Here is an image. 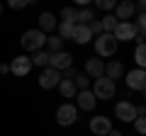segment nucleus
Here are the masks:
<instances>
[{"instance_id": "f03ea898", "label": "nucleus", "mask_w": 146, "mask_h": 136, "mask_svg": "<svg viewBox=\"0 0 146 136\" xmlns=\"http://www.w3.org/2000/svg\"><path fill=\"white\" fill-rule=\"evenodd\" d=\"M115 90H117L115 80H112V78H105V75L95 78V83H93V95L98 100H110L112 95H115Z\"/></svg>"}, {"instance_id": "1a4fd4ad", "label": "nucleus", "mask_w": 146, "mask_h": 136, "mask_svg": "<svg viewBox=\"0 0 146 136\" xmlns=\"http://www.w3.org/2000/svg\"><path fill=\"white\" fill-rule=\"evenodd\" d=\"M76 119H78V110H76L73 105H61L56 110V121L61 126H71Z\"/></svg>"}, {"instance_id": "9d476101", "label": "nucleus", "mask_w": 146, "mask_h": 136, "mask_svg": "<svg viewBox=\"0 0 146 136\" xmlns=\"http://www.w3.org/2000/svg\"><path fill=\"white\" fill-rule=\"evenodd\" d=\"M90 131H93L95 136H107L110 131H112L110 117H93V119H90Z\"/></svg>"}, {"instance_id": "0eeeda50", "label": "nucleus", "mask_w": 146, "mask_h": 136, "mask_svg": "<svg viewBox=\"0 0 146 136\" xmlns=\"http://www.w3.org/2000/svg\"><path fill=\"white\" fill-rule=\"evenodd\" d=\"M115 117L119 121H134L136 119V107L131 105L129 100H122V102H117V107H115Z\"/></svg>"}, {"instance_id": "473e14b6", "label": "nucleus", "mask_w": 146, "mask_h": 136, "mask_svg": "<svg viewBox=\"0 0 146 136\" xmlns=\"http://www.w3.org/2000/svg\"><path fill=\"white\" fill-rule=\"evenodd\" d=\"M136 5H139V10H144V5H146V0H136Z\"/></svg>"}, {"instance_id": "423d86ee", "label": "nucleus", "mask_w": 146, "mask_h": 136, "mask_svg": "<svg viewBox=\"0 0 146 136\" xmlns=\"http://www.w3.org/2000/svg\"><path fill=\"white\" fill-rule=\"evenodd\" d=\"M127 88L129 90H144L146 88V73H144V68H134V71H129V73H127Z\"/></svg>"}, {"instance_id": "a878e982", "label": "nucleus", "mask_w": 146, "mask_h": 136, "mask_svg": "<svg viewBox=\"0 0 146 136\" xmlns=\"http://www.w3.org/2000/svg\"><path fill=\"white\" fill-rule=\"evenodd\" d=\"M61 22H73L76 24V10L73 7H63L61 10Z\"/></svg>"}, {"instance_id": "4be33fe9", "label": "nucleus", "mask_w": 146, "mask_h": 136, "mask_svg": "<svg viewBox=\"0 0 146 136\" xmlns=\"http://www.w3.org/2000/svg\"><path fill=\"white\" fill-rule=\"evenodd\" d=\"M49 58H51V53H46V51H34V56H32L29 61H32V66H44V68H46V66H49Z\"/></svg>"}, {"instance_id": "9b49d317", "label": "nucleus", "mask_w": 146, "mask_h": 136, "mask_svg": "<svg viewBox=\"0 0 146 136\" xmlns=\"http://www.w3.org/2000/svg\"><path fill=\"white\" fill-rule=\"evenodd\" d=\"M49 66L56 68V71H66V68L73 66V56L66 53V51H56V53H51V58H49Z\"/></svg>"}, {"instance_id": "dca6fc26", "label": "nucleus", "mask_w": 146, "mask_h": 136, "mask_svg": "<svg viewBox=\"0 0 146 136\" xmlns=\"http://www.w3.org/2000/svg\"><path fill=\"white\" fill-rule=\"evenodd\" d=\"M56 17L51 15V12H42V15H39V29L44 32V34H46V32H51L54 34V29H56Z\"/></svg>"}, {"instance_id": "20e7f679", "label": "nucleus", "mask_w": 146, "mask_h": 136, "mask_svg": "<svg viewBox=\"0 0 146 136\" xmlns=\"http://www.w3.org/2000/svg\"><path fill=\"white\" fill-rule=\"evenodd\" d=\"M112 37L117 39V44H119V42H131V39L139 37V32H136L134 22H117L115 32H112Z\"/></svg>"}, {"instance_id": "cd10ccee", "label": "nucleus", "mask_w": 146, "mask_h": 136, "mask_svg": "<svg viewBox=\"0 0 146 136\" xmlns=\"http://www.w3.org/2000/svg\"><path fill=\"white\" fill-rule=\"evenodd\" d=\"M88 29H90V34H93V37H100V34H102V24H100L98 17H95V20L88 24Z\"/></svg>"}, {"instance_id": "aec40b11", "label": "nucleus", "mask_w": 146, "mask_h": 136, "mask_svg": "<svg viewBox=\"0 0 146 136\" xmlns=\"http://www.w3.org/2000/svg\"><path fill=\"white\" fill-rule=\"evenodd\" d=\"M73 27H76L73 22H58V24H56V29H58V37H61L63 42L73 37Z\"/></svg>"}, {"instance_id": "6e6552de", "label": "nucleus", "mask_w": 146, "mask_h": 136, "mask_svg": "<svg viewBox=\"0 0 146 136\" xmlns=\"http://www.w3.org/2000/svg\"><path fill=\"white\" fill-rule=\"evenodd\" d=\"M134 15H136V5L131 3V0H122V3L115 5V17L119 22H131Z\"/></svg>"}, {"instance_id": "393cba45", "label": "nucleus", "mask_w": 146, "mask_h": 136, "mask_svg": "<svg viewBox=\"0 0 146 136\" xmlns=\"http://www.w3.org/2000/svg\"><path fill=\"white\" fill-rule=\"evenodd\" d=\"M134 61H136V66H139V68L146 66V46H144V44H139V46H136V51H134Z\"/></svg>"}, {"instance_id": "f3484780", "label": "nucleus", "mask_w": 146, "mask_h": 136, "mask_svg": "<svg viewBox=\"0 0 146 136\" xmlns=\"http://www.w3.org/2000/svg\"><path fill=\"white\" fill-rule=\"evenodd\" d=\"M105 73H107V78L117 80V78H122V75H124V66H122L119 61H110L107 66H105Z\"/></svg>"}, {"instance_id": "c756f323", "label": "nucleus", "mask_w": 146, "mask_h": 136, "mask_svg": "<svg viewBox=\"0 0 146 136\" xmlns=\"http://www.w3.org/2000/svg\"><path fill=\"white\" fill-rule=\"evenodd\" d=\"M134 126H136L139 134H144V131H146V119H144V117H136V119H134Z\"/></svg>"}, {"instance_id": "2f4dec72", "label": "nucleus", "mask_w": 146, "mask_h": 136, "mask_svg": "<svg viewBox=\"0 0 146 136\" xmlns=\"http://www.w3.org/2000/svg\"><path fill=\"white\" fill-rule=\"evenodd\" d=\"M7 71H10V66H7V63H0V75H5Z\"/></svg>"}, {"instance_id": "f257e3e1", "label": "nucleus", "mask_w": 146, "mask_h": 136, "mask_svg": "<svg viewBox=\"0 0 146 136\" xmlns=\"http://www.w3.org/2000/svg\"><path fill=\"white\" fill-rule=\"evenodd\" d=\"M44 44H46V34H44L42 29H27L25 34H22V49L29 51V53L42 51Z\"/></svg>"}, {"instance_id": "7c9ffc66", "label": "nucleus", "mask_w": 146, "mask_h": 136, "mask_svg": "<svg viewBox=\"0 0 146 136\" xmlns=\"http://www.w3.org/2000/svg\"><path fill=\"white\" fill-rule=\"evenodd\" d=\"M73 3H76V5H80V7H85V5H90L93 0H73Z\"/></svg>"}, {"instance_id": "a211bd4d", "label": "nucleus", "mask_w": 146, "mask_h": 136, "mask_svg": "<svg viewBox=\"0 0 146 136\" xmlns=\"http://www.w3.org/2000/svg\"><path fill=\"white\" fill-rule=\"evenodd\" d=\"M58 92L63 95V97H76V92H78V90H76V85H73V80H66V78H61L58 80Z\"/></svg>"}, {"instance_id": "bb28decb", "label": "nucleus", "mask_w": 146, "mask_h": 136, "mask_svg": "<svg viewBox=\"0 0 146 136\" xmlns=\"http://www.w3.org/2000/svg\"><path fill=\"white\" fill-rule=\"evenodd\" d=\"M27 5H32V0H7V7L12 10H25Z\"/></svg>"}, {"instance_id": "412c9836", "label": "nucleus", "mask_w": 146, "mask_h": 136, "mask_svg": "<svg viewBox=\"0 0 146 136\" xmlns=\"http://www.w3.org/2000/svg\"><path fill=\"white\" fill-rule=\"evenodd\" d=\"M46 46H49V51H51V53L63 51V39L58 37V34H51V37H46Z\"/></svg>"}, {"instance_id": "4468645a", "label": "nucleus", "mask_w": 146, "mask_h": 136, "mask_svg": "<svg viewBox=\"0 0 146 136\" xmlns=\"http://www.w3.org/2000/svg\"><path fill=\"white\" fill-rule=\"evenodd\" d=\"M85 75H88V78H100V75H105V63L100 61V58H88V61H85Z\"/></svg>"}, {"instance_id": "5701e85b", "label": "nucleus", "mask_w": 146, "mask_h": 136, "mask_svg": "<svg viewBox=\"0 0 146 136\" xmlns=\"http://www.w3.org/2000/svg\"><path fill=\"white\" fill-rule=\"evenodd\" d=\"M117 17L115 15H107V17H102V20H100V24H102V32L105 34H112V32H115V27H117Z\"/></svg>"}, {"instance_id": "f704fd0d", "label": "nucleus", "mask_w": 146, "mask_h": 136, "mask_svg": "<svg viewBox=\"0 0 146 136\" xmlns=\"http://www.w3.org/2000/svg\"><path fill=\"white\" fill-rule=\"evenodd\" d=\"M0 12H3V5H0Z\"/></svg>"}, {"instance_id": "f8f14e48", "label": "nucleus", "mask_w": 146, "mask_h": 136, "mask_svg": "<svg viewBox=\"0 0 146 136\" xmlns=\"http://www.w3.org/2000/svg\"><path fill=\"white\" fill-rule=\"evenodd\" d=\"M32 71V61H29V56H15L12 58V63H10V73H15V75H27Z\"/></svg>"}, {"instance_id": "c85d7f7f", "label": "nucleus", "mask_w": 146, "mask_h": 136, "mask_svg": "<svg viewBox=\"0 0 146 136\" xmlns=\"http://www.w3.org/2000/svg\"><path fill=\"white\" fill-rule=\"evenodd\" d=\"M95 5H98L100 10H112V7L117 5V0H95Z\"/></svg>"}, {"instance_id": "b1692460", "label": "nucleus", "mask_w": 146, "mask_h": 136, "mask_svg": "<svg viewBox=\"0 0 146 136\" xmlns=\"http://www.w3.org/2000/svg\"><path fill=\"white\" fill-rule=\"evenodd\" d=\"M73 85H76V90H88L90 78L85 73H76V75H73Z\"/></svg>"}, {"instance_id": "6ab92c4d", "label": "nucleus", "mask_w": 146, "mask_h": 136, "mask_svg": "<svg viewBox=\"0 0 146 136\" xmlns=\"http://www.w3.org/2000/svg\"><path fill=\"white\" fill-rule=\"evenodd\" d=\"M93 20H95V15H93L90 7H80V10L76 12V24H90Z\"/></svg>"}, {"instance_id": "72a5a7b5", "label": "nucleus", "mask_w": 146, "mask_h": 136, "mask_svg": "<svg viewBox=\"0 0 146 136\" xmlns=\"http://www.w3.org/2000/svg\"><path fill=\"white\" fill-rule=\"evenodd\" d=\"M107 136H122V134H119V131H117V129H112V131H110Z\"/></svg>"}, {"instance_id": "ddd939ff", "label": "nucleus", "mask_w": 146, "mask_h": 136, "mask_svg": "<svg viewBox=\"0 0 146 136\" xmlns=\"http://www.w3.org/2000/svg\"><path fill=\"white\" fill-rule=\"evenodd\" d=\"M76 97H78V107H80V110H85V112H93L95 105H98V97H95L90 90H78Z\"/></svg>"}, {"instance_id": "39448f33", "label": "nucleus", "mask_w": 146, "mask_h": 136, "mask_svg": "<svg viewBox=\"0 0 146 136\" xmlns=\"http://www.w3.org/2000/svg\"><path fill=\"white\" fill-rule=\"evenodd\" d=\"M58 80H61V71H56V68H51V66H46V68L42 71V75H39V85H42L44 90L56 88Z\"/></svg>"}, {"instance_id": "2eb2a0df", "label": "nucleus", "mask_w": 146, "mask_h": 136, "mask_svg": "<svg viewBox=\"0 0 146 136\" xmlns=\"http://www.w3.org/2000/svg\"><path fill=\"white\" fill-rule=\"evenodd\" d=\"M90 39H93V34H90L88 24H76V27H73V37H71V42H76V44H88Z\"/></svg>"}, {"instance_id": "7ed1b4c3", "label": "nucleus", "mask_w": 146, "mask_h": 136, "mask_svg": "<svg viewBox=\"0 0 146 136\" xmlns=\"http://www.w3.org/2000/svg\"><path fill=\"white\" fill-rule=\"evenodd\" d=\"M117 51V39L112 37V34H100V37H95V53L98 56H112V53Z\"/></svg>"}]
</instances>
